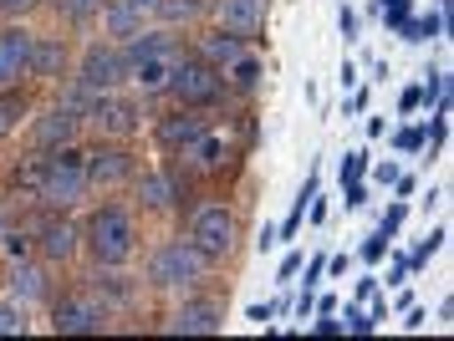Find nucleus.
Returning <instances> with one entry per match:
<instances>
[{"instance_id":"obj_19","label":"nucleus","mask_w":454,"mask_h":341,"mask_svg":"<svg viewBox=\"0 0 454 341\" xmlns=\"http://www.w3.org/2000/svg\"><path fill=\"white\" fill-rule=\"evenodd\" d=\"M103 31L107 36H138V31H144V11H133V5H128V0H113V5H107L103 11Z\"/></svg>"},{"instance_id":"obj_26","label":"nucleus","mask_w":454,"mask_h":341,"mask_svg":"<svg viewBox=\"0 0 454 341\" xmlns=\"http://www.w3.org/2000/svg\"><path fill=\"white\" fill-rule=\"evenodd\" d=\"M439 31H444V20H439V16H419V20L409 16V26H403V41H434Z\"/></svg>"},{"instance_id":"obj_49","label":"nucleus","mask_w":454,"mask_h":341,"mask_svg":"<svg viewBox=\"0 0 454 341\" xmlns=\"http://www.w3.org/2000/svg\"><path fill=\"white\" fill-rule=\"evenodd\" d=\"M26 5H36V0H0V11H26Z\"/></svg>"},{"instance_id":"obj_22","label":"nucleus","mask_w":454,"mask_h":341,"mask_svg":"<svg viewBox=\"0 0 454 341\" xmlns=\"http://www.w3.org/2000/svg\"><path fill=\"white\" fill-rule=\"evenodd\" d=\"M235 57H240V36H230V31H215V36H205V61H209V66H220V72H225Z\"/></svg>"},{"instance_id":"obj_1","label":"nucleus","mask_w":454,"mask_h":341,"mask_svg":"<svg viewBox=\"0 0 454 341\" xmlns=\"http://www.w3.org/2000/svg\"><path fill=\"white\" fill-rule=\"evenodd\" d=\"M82 194H87V159L72 153V148H51L36 199H42L46 209H72Z\"/></svg>"},{"instance_id":"obj_47","label":"nucleus","mask_w":454,"mask_h":341,"mask_svg":"<svg viewBox=\"0 0 454 341\" xmlns=\"http://www.w3.org/2000/svg\"><path fill=\"white\" fill-rule=\"evenodd\" d=\"M372 291H378V275H363V281H357V296H363V301H368Z\"/></svg>"},{"instance_id":"obj_20","label":"nucleus","mask_w":454,"mask_h":341,"mask_svg":"<svg viewBox=\"0 0 454 341\" xmlns=\"http://www.w3.org/2000/svg\"><path fill=\"white\" fill-rule=\"evenodd\" d=\"M138 199H144V209H168V204L179 199V179H168V174H144V179H138Z\"/></svg>"},{"instance_id":"obj_2","label":"nucleus","mask_w":454,"mask_h":341,"mask_svg":"<svg viewBox=\"0 0 454 341\" xmlns=\"http://www.w3.org/2000/svg\"><path fill=\"white\" fill-rule=\"evenodd\" d=\"M87 244H92L98 265H123L133 255V220H128L118 204H107V209H98L87 220Z\"/></svg>"},{"instance_id":"obj_7","label":"nucleus","mask_w":454,"mask_h":341,"mask_svg":"<svg viewBox=\"0 0 454 341\" xmlns=\"http://www.w3.org/2000/svg\"><path fill=\"white\" fill-rule=\"evenodd\" d=\"M118 81H128V61L118 46H87L82 57V72H77V87H87V92H113Z\"/></svg>"},{"instance_id":"obj_25","label":"nucleus","mask_w":454,"mask_h":341,"mask_svg":"<svg viewBox=\"0 0 454 341\" xmlns=\"http://www.w3.org/2000/svg\"><path fill=\"white\" fill-rule=\"evenodd\" d=\"M0 337H26V311H21V301H0Z\"/></svg>"},{"instance_id":"obj_10","label":"nucleus","mask_w":454,"mask_h":341,"mask_svg":"<svg viewBox=\"0 0 454 341\" xmlns=\"http://www.w3.org/2000/svg\"><path fill=\"white\" fill-rule=\"evenodd\" d=\"M31 31L26 26H5L0 31V92L21 87V77H31Z\"/></svg>"},{"instance_id":"obj_40","label":"nucleus","mask_w":454,"mask_h":341,"mask_svg":"<svg viewBox=\"0 0 454 341\" xmlns=\"http://www.w3.org/2000/svg\"><path fill=\"white\" fill-rule=\"evenodd\" d=\"M5 250H11V255H26V250H31V235H5Z\"/></svg>"},{"instance_id":"obj_8","label":"nucleus","mask_w":454,"mask_h":341,"mask_svg":"<svg viewBox=\"0 0 454 341\" xmlns=\"http://www.w3.org/2000/svg\"><path fill=\"white\" fill-rule=\"evenodd\" d=\"M103 326H107V311L98 301H87V296H67L51 311V331L57 337H98Z\"/></svg>"},{"instance_id":"obj_36","label":"nucleus","mask_w":454,"mask_h":341,"mask_svg":"<svg viewBox=\"0 0 454 341\" xmlns=\"http://www.w3.org/2000/svg\"><path fill=\"white\" fill-rule=\"evenodd\" d=\"M98 291H107L113 301H128V285L118 281V275H107V281H103V275H98Z\"/></svg>"},{"instance_id":"obj_46","label":"nucleus","mask_w":454,"mask_h":341,"mask_svg":"<svg viewBox=\"0 0 454 341\" xmlns=\"http://www.w3.org/2000/svg\"><path fill=\"white\" fill-rule=\"evenodd\" d=\"M270 316H276V306H250V322H261V326H266Z\"/></svg>"},{"instance_id":"obj_33","label":"nucleus","mask_w":454,"mask_h":341,"mask_svg":"<svg viewBox=\"0 0 454 341\" xmlns=\"http://www.w3.org/2000/svg\"><path fill=\"white\" fill-rule=\"evenodd\" d=\"M388 235H383V229H378V235H368V240H363V260H383V255H388Z\"/></svg>"},{"instance_id":"obj_32","label":"nucleus","mask_w":454,"mask_h":341,"mask_svg":"<svg viewBox=\"0 0 454 341\" xmlns=\"http://www.w3.org/2000/svg\"><path fill=\"white\" fill-rule=\"evenodd\" d=\"M342 326H348V331H357V337H368V331H372L378 322H372L368 311H357V306H348V316H342Z\"/></svg>"},{"instance_id":"obj_21","label":"nucleus","mask_w":454,"mask_h":341,"mask_svg":"<svg viewBox=\"0 0 454 341\" xmlns=\"http://www.w3.org/2000/svg\"><path fill=\"white\" fill-rule=\"evenodd\" d=\"M11 296H16V301H42L46 275L36 270V265H16V270H11Z\"/></svg>"},{"instance_id":"obj_29","label":"nucleus","mask_w":454,"mask_h":341,"mask_svg":"<svg viewBox=\"0 0 454 341\" xmlns=\"http://www.w3.org/2000/svg\"><path fill=\"white\" fill-rule=\"evenodd\" d=\"M409 5H413V0H383V20H388L393 31H403V26H409Z\"/></svg>"},{"instance_id":"obj_4","label":"nucleus","mask_w":454,"mask_h":341,"mask_svg":"<svg viewBox=\"0 0 454 341\" xmlns=\"http://www.w3.org/2000/svg\"><path fill=\"white\" fill-rule=\"evenodd\" d=\"M205 265H209V255H200L189 240H168V244H159L153 250V260H148V281L153 285H189V281H200L205 275Z\"/></svg>"},{"instance_id":"obj_12","label":"nucleus","mask_w":454,"mask_h":341,"mask_svg":"<svg viewBox=\"0 0 454 341\" xmlns=\"http://www.w3.org/2000/svg\"><path fill=\"white\" fill-rule=\"evenodd\" d=\"M220 326H225V311L215 301H189L164 322V331H174V337H215Z\"/></svg>"},{"instance_id":"obj_18","label":"nucleus","mask_w":454,"mask_h":341,"mask_svg":"<svg viewBox=\"0 0 454 341\" xmlns=\"http://www.w3.org/2000/svg\"><path fill=\"white\" fill-rule=\"evenodd\" d=\"M179 153H184V159L200 168V174H220V168H225V138H215L209 128H205L194 143H189V148H179Z\"/></svg>"},{"instance_id":"obj_38","label":"nucleus","mask_w":454,"mask_h":341,"mask_svg":"<svg viewBox=\"0 0 454 341\" xmlns=\"http://www.w3.org/2000/svg\"><path fill=\"white\" fill-rule=\"evenodd\" d=\"M337 26H342V36H348V41H357V11H348V5H342Z\"/></svg>"},{"instance_id":"obj_13","label":"nucleus","mask_w":454,"mask_h":341,"mask_svg":"<svg viewBox=\"0 0 454 341\" xmlns=\"http://www.w3.org/2000/svg\"><path fill=\"white\" fill-rule=\"evenodd\" d=\"M215 11H220V31L240 41L266 26V0H215Z\"/></svg>"},{"instance_id":"obj_9","label":"nucleus","mask_w":454,"mask_h":341,"mask_svg":"<svg viewBox=\"0 0 454 341\" xmlns=\"http://www.w3.org/2000/svg\"><path fill=\"white\" fill-rule=\"evenodd\" d=\"M87 118H92V128H98V133H107V138H128V133L138 128V118H144V107H138L133 97L98 92V97H92V107H87Z\"/></svg>"},{"instance_id":"obj_43","label":"nucleus","mask_w":454,"mask_h":341,"mask_svg":"<svg viewBox=\"0 0 454 341\" xmlns=\"http://www.w3.org/2000/svg\"><path fill=\"white\" fill-rule=\"evenodd\" d=\"M311 311H317V296H311V291H301V301H296V316H301V322H307Z\"/></svg>"},{"instance_id":"obj_5","label":"nucleus","mask_w":454,"mask_h":341,"mask_svg":"<svg viewBox=\"0 0 454 341\" xmlns=\"http://www.w3.org/2000/svg\"><path fill=\"white\" fill-rule=\"evenodd\" d=\"M189 244L209 255V260H225L230 244H235V214H230L225 204H205V209H194V220H189Z\"/></svg>"},{"instance_id":"obj_50","label":"nucleus","mask_w":454,"mask_h":341,"mask_svg":"<svg viewBox=\"0 0 454 341\" xmlns=\"http://www.w3.org/2000/svg\"><path fill=\"white\" fill-rule=\"evenodd\" d=\"M128 5H133V11H153V5H159V0H128Z\"/></svg>"},{"instance_id":"obj_6","label":"nucleus","mask_w":454,"mask_h":341,"mask_svg":"<svg viewBox=\"0 0 454 341\" xmlns=\"http://www.w3.org/2000/svg\"><path fill=\"white\" fill-rule=\"evenodd\" d=\"M179 46L168 41V46H153V51H144L138 61H128V81L144 92V97H153V92H168V77H174V66H179Z\"/></svg>"},{"instance_id":"obj_39","label":"nucleus","mask_w":454,"mask_h":341,"mask_svg":"<svg viewBox=\"0 0 454 341\" xmlns=\"http://www.w3.org/2000/svg\"><path fill=\"white\" fill-rule=\"evenodd\" d=\"M398 107H403V112H419V107H424V92H419V87H409V92L398 97Z\"/></svg>"},{"instance_id":"obj_30","label":"nucleus","mask_w":454,"mask_h":341,"mask_svg":"<svg viewBox=\"0 0 454 341\" xmlns=\"http://www.w3.org/2000/svg\"><path fill=\"white\" fill-rule=\"evenodd\" d=\"M393 143H398L403 153H424V143H429V133H419V128H398V133H393Z\"/></svg>"},{"instance_id":"obj_44","label":"nucleus","mask_w":454,"mask_h":341,"mask_svg":"<svg viewBox=\"0 0 454 341\" xmlns=\"http://www.w3.org/2000/svg\"><path fill=\"white\" fill-rule=\"evenodd\" d=\"M363 199H368V189H363V183L352 179V183H348V204H352V209H357V204H363Z\"/></svg>"},{"instance_id":"obj_3","label":"nucleus","mask_w":454,"mask_h":341,"mask_svg":"<svg viewBox=\"0 0 454 341\" xmlns=\"http://www.w3.org/2000/svg\"><path fill=\"white\" fill-rule=\"evenodd\" d=\"M168 92L184 102V107H209V102H220V92H225V72L209 66V61L179 57L174 77H168Z\"/></svg>"},{"instance_id":"obj_16","label":"nucleus","mask_w":454,"mask_h":341,"mask_svg":"<svg viewBox=\"0 0 454 341\" xmlns=\"http://www.w3.org/2000/svg\"><path fill=\"white\" fill-rule=\"evenodd\" d=\"M36 250H42L46 260H72V255H77V224L46 220L42 229H36Z\"/></svg>"},{"instance_id":"obj_41","label":"nucleus","mask_w":454,"mask_h":341,"mask_svg":"<svg viewBox=\"0 0 454 341\" xmlns=\"http://www.w3.org/2000/svg\"><path fill=\"white\" fill-rule=\"evenodd\" d=\"M317 331H322V337H337V331H342V322H337L332 311H322V322H317Z\"/></svg>"},{"instance_id":"obj_45","label":"nucleus","mask_w":454,"mask_h":341,"mask_svg":"<svg viewBox=\"0 0 454 341\" xmlns=\"http://www.w3.org/2000/svg\"><path fill=\"white\" fill-rule=\"evenodd\" d=\"M296 270H301V255H286V260H281V281H291Z\"/></svg>"},{"instance_id":"obj_48","label":"nucleus","mask_w":454,"mask_h":341,"mask_svg":"<svg viewBox=\"0 0 454 341\" xmlns=\"http://www.w3.org/2000/svg\"><path fill=\"white\" fill-rule=\"evenodd\" d=\"M342 87H348V92L357 87V66H352V61H342Z\"/></svg>"},{"instance_id":"obj_27","label":"nucleus","mask_w":454,"mask_h":341,"mask_svg":"<svg viewBox=\"0 0 454 341\" xmlns=\"http://www.w3.org/2000/svg\"><path fill=\"white\" fill-rule=\"evenodd\" d=\"M153 11H159L164 20H189L194 11H200V0H159Z\"/></svg>"},{"instance_id":"obj_23","label":"nucleus","mask_w":454,"mask_h":341,"mask_svg":"<svg viewBox=\"0 0 454 341\" xmlns=\"http://www.w3.org/2000/svg\"><path fill=\"white\" fill-rule=\"evenodd\" d=\"M225 72H230V81H235V87H240V92H250V87H255V81H261V61H255V57H246V51H240V57L230 61Z\"/></svg>"},{"instance_id":"obj_24","label":"nucleus","mask_w":454,"mask_h":341,"mask_svg":"<svg viewBox=\"0 0 454 341\" xmlns=\"http://www.w3.org/2000/svg\"><path fill=\"white\" fill-rule=\"evenodd\" d=\"M21 112H26V97L16 92V87H5V92H0V138L16 128V118H21Z\"/></svg>"},{"instance_id":"obj_37","label":"nucleus","mask_w":454,"mask_h":341,"mask_svg":"<svg viewBox=\"0 0 454 341\" xmlns=\"http://www.w3.org/2000/svg\"><path fill=\"white\" fill-rule=\"evenodd\" d=\"M398 224H403V204H393L388 214H383V224H378V229H383V235H398Z\"/></svg>"},{"instance_id":"obj_31","label":"nucleus","mask_w":454,"mask_h":341,"mask_svg":"<svg viewBox=\"0 0 454 341\" xmlns=\"http://www.w3.org/2000/svg\"><path fill=\"white\" fill-rule=\"evenodd\" d=\"M42 174H46V159L26 163V168H16V189H42Z\"/></svg>"},{"instance_id":"obj_11","label":"nucleus","mask_w":454,"mask_h":341,"mask_svg":"<svg viewBox=\"0 0 454 341\" xmlns=\"http://www.w3.org/2000/svg\"><path fill=\"white\" fill-rule=\"evenodd\" d=\"M82 133V112H72L67 102H57L46 118H36V128H31V143L42 148V153H51V148H72V138Z\"/></svg>"},{"instance_id":"obj_15","label":"nucleus","mask_w":454,"mask_h":341,"mask_svg":"<svg viewBox=\"0 0 454 341\" xmlns=\"http://www.w3.org/2000/svg\"><path fill=\"white\" fill-rule=\"evenodd\" d=\"M205 133V118H200V107H179V112H168V118H159V143L164 148H189V143Z\"/></svg>"},{"instance_id":"obj_28","label":"nucleus","mask_w":454,"mask_h":341,"mask_svg":"<svg viewBox=\"0 0 454 341\" xmlns=\"http://www.w3.org/2000/svg\"><path fill=\"white\" fill-rule=\"evenodd\" d=\"M98 5H103V0H57V16L62 20H87Z\"/></svg>"},{"instance_id":"obj_35","label":"nucleus","mask_w":454,"mask_h":341,"mask_svg":"<svg viewBox=\"0 0 454 341\" xmlns=\"http://www.w3.org/2000/svg\"><path fill=\"white\" fill-rule=\"evenodd\" d=\"M444 240H450V235H444V229H434L429 240L419 244V255H413V260H409V270H413V265H424V260H429V255H434V250H439V244H444Z\"/></svg>"},{"instance_id":"obj_14","label":"nucleus","mask_w":454,"mask_h":341,"mask_svg":"<svg viewBox=\"0 0 454 341\" xmlns=\"http://www.w3.org/2000/svg\"><path fill=\"white\" fill-rule=\"evenodd\" d=\"M133 174V153L128 148H98L87 159V189H118Z\"/></svg>"},{"instance_id":"obj_42","label":"nucleus","mask_w":454,"mask_h":341,"mask_svg":"<svg viewBox=\"0 0 454 341\" xmlns=\"http://www.w3.org/2000/svg\"><path fill=\"white\" fill-rule=\"evenodd\" d=\"M403 275H409V260H403V255H398V260L388 265V285H398V281H403Z\"/></svg>"},{"instance_id":"obj_34","label":"nucleus","mask_w":454,"mask_h":341,"mask_svg":"<svg viewBox=\"0 0 454 341\" xmlns=\"http://www.w3.org/2000/svg\"><path fill=\"white\" fill-rule=\"evenodd\" d=\"M363 168H368V153H348V159H342V183L363 179Z\"/></svg>"},{"instance_id":"obj_17","label":"nucleus","mask_w":454,"mask_h":341,"mask_svg":"<svg viewBox=\"0 0 454 341\" xmlns=\"http://www.w3.org/2000/svg\"><path fill=\"white\" fill-rule=\"evenodd\" d=\"M67 66V41L62 36H36L31 41V77H62Z\"/></svg>"}]
</instances>
